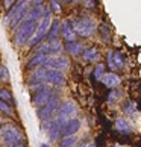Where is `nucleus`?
I'll use <instances>...</instances> for the list:
<instances>
[{
	"label": "nucleus",
	"instance_id": "f257e3e1",
	"mask_svg": "<svg viewBox=\"0 0 141 147\" xmlns=\"http://www.w3.org/2000/svg\"><path fill=\"white\" fill-rule=\"evenodd\" d=\"M38 23L40 21H35V20H28L24 18L23 23H21L17 29L14 32V44L17 47H23V46H28L30 38L34 36L35 30L38 28Z\"/></svg>",
	"mask_w": 141,
	"mask_h": 147
},
{
	"label": "nucleus",
	"instance_id": "f03ea898",
	"mask_svg": "<svg viewBox=\"0 0 141 147\" xmlns=\"http://www.w3.org/2000/svg\"><path fill=\"white\" fill-rule=\"evenodd\" d=\"M52 23H53V20H52V9L49 5H46V9H44V15H43V18L40 20V23H38V28L35 30V34L34 36L30 38V41H29V47H35L38 46L40 42L44 41V38H47L49 35V30H50L52 28Z\"/></svg>",
	"mask_w": 141,
	"mask_h": 147
},
{
	"label": "nucleus",
	"instance_id": "7ed1b4c3",
	"mask_svg": "<svg viewBox=\"0 0 141 147\" xmlns=\"http://www.w3.org/2000/svg\"><path fill=\"white\" fill-rule=\"evenodd\" d=\"M24 134L18 126L15 124H5L0 130V143H2L5 147H11L15 144H24Z\"/></svg>",
	"mask_w": 141,
	"mask_h": 147
},
{
	"label": "nucleus",
	"instance_id": "20e7f679",
	"mask_svg": "<svg viewBox=\"0 0 141 147\" xmlns=\"http://www.w3.org/2000/svg\"><path fill=\"white\" fill-rule=\"evenodd\" d=\"M72 24H73V29H74L76 34H78V36H84V38L93 36L96 29H97V23L91 17L74 18L72 21Z\"/></svg>",
	"mask_w": 141,
	"mask_h": 147
},
{
	"label": "nucleus",
	"instance_id": "39448f33",
	"mask_svg": "<svg viewBox=\"0 0 141 147\" xmlns=\"http://www.w3.org/2000/svg\"><path fill=\"white\" fill-rule=\"evenodd\" d=\"M64 50V44L61 41V38L56 40H44L43 42H40L38 46H35L34 55H62Z\"/></svg>",
	"mask_w": 141,
	"mask_h": 147
},
{
	"label": "nucleus",
	"instance_id": "423d86ee",
	"mask_svg": "<svg viewBox=\"0 0 141 147\" xmlns=\"http://www.w3.org/2000/svg\"><path fill=\"white\" fill-rule=\"evenodd\" d=\"M59 106H61V99H59L58 94H53L50 97V100H49L44 106H41L36 109V117L40 118L41 121L55 118L58 111H59Z\"/></svg>",
	"mask_w": 141,
	"mask_h": 147
},
{
	"label": "nucleus",
	"instance_id": "0eeeda50",
	"mask_svg": "<svg viewBox=\"0 0 141 147\" xmlns=\"http://www.w3.org/2000/svg\"><path fill=\"white\" fill-rule=\"evenodd\" d=\"M44 84L47 86H62V85H65L64 71L44 67Z\"/></svg>",
	"mask_w": 141,
	"mask_h": 147
},
{
	"label": "nucleus",
	"instance_id": "6e6552de",
	"mask_svg": "<svg viewBox=\"0 0 141 147\" xmlns=\"http://www.w3.org/2000/svg\"><path fill=\"white\" fill-rule=\"evenodd\" d=\"M46 68H53V70H59L64 71L70 67V59L65 55H50L47 58V61L44 64Z\"/></svg>",
	"mask_w": 141,
	"mask_h": 147
},
{
	"label": "nucleus",
	"instance_id": "1a4fd4ad",
	"mask_svg": "<svg viewBox=\"0 0 141 147\" xmlns=\"http://www.w3.org/2000/svg\"><path fill=\"white\" fill-rule=\"evenodd\" d=\"M76 112H78V106H76V103L73 100L67 99V100H64L61 103L56 117L62 118L64 121H68V120H72V118H76Z\"/></svg>",
	"mask_w": 141,
	"mask_h": 147
},
{
	"label": "nucleus",
	"instance_id": "9d476101",
	"mask_svg": "<svg viewBox=\"0 0 141 147\" xmlns=\"http://www.w3.org/2000/svg\"><path fill=\"white\" fill-rule=\"evenodd\" d=\"M55 94V92L52 91V88H49V86H46L44 90H41L40 92H36V94L32 96V106H35L36 109L41 106H44L46 103L50 100V97Z\"/></svg>",
	"mask_w": 141,
	"mask_h": 147
},
{
	"label": "nucleus",
	"instance_id": "9b49d317",
	"mask_svg": "<svg viewBox=\"0 0 141 147\" xmlns=\"http://www.w3.org/2000/svg\"><path fill=\"white\" fill-rule=\"evenodd\" d=\"M106 61H108V67H109L112 71L115 70H120L124 67V59L123 55L120 52H115V50H109L106 55Z\"/></svg>",
	"mask_w": 141,
	"mask_h": 147
},
{
	"label": "nucleus",
	"instance_id": "f8f14e48",
	"mask_svg": "<svg viewBox=\"0 0 141 147\" xmlns=\"http://www.w3.org/2000/svg\"><path fill=\"white\" fill-rule=\"evenodd\" d=\"M61 36L64 38V41H65V42H72V41L78 40V34H76L74 29H73L72 21L64 20L61 23Z\"/></svg>",
	"mask_w": 141,
	"mask_h": 147
},
{
	"label": "nucleus",
	"instance_id": "ddd939ff",
	"mask_svg": "<svg viewBox=\"0 0 141 147\" xmlns=\"http://www.w3.org/2000/svg\"><path fill=\"white\" fill-rule=\"evenodd\" d=\"M47 58L49 55H34L29 61L28 64H26V70H30V71H35L36 68H41V67H44V64L47 61Z\"/></svg>",
	"mask_w": 141,
	"mask_h": 147
},
{
	"label": "nucleus",
	"instance_id": "4468645a",
	"mask_svg": "<svg viewBox=\"0 0 141 147\" xmlns=\"http://www.w3.org/2000/svg\"><path fill=\"white\" fill-rule=\"evenodd\" d=\"M64 50L72 56H79L80 53L85 52V46L79 41H72V42H65L64 44Z\"/></svg>",
	"mask_w": 141,
	"mask_h": 147
},
{
	"label": "nucleus",
	"instance_id": "2eb2a0df",
	"mask_svg": "<svg viewBox=\"0 0 141 147\" xmlns=\"http://www.w3.org/2000/svg\"><path fill=\"white\" fill-rule=\"evenodd\" d=\"M80 129V120L79 118H72L68 120L67 124L62 129V137H68V135H76L78 130Z\"/></svg>",
	"mask_w": 141,
	"mask_h": 147
},
{
	"label": "nucleus",
	"instance_id": "dca6fc26",
	"mask_svg": "<svg viewBox=\"0 0 141 147\" xmlns=\"http://www.w3.org/2000/svg\"><path fill=\"white\" fill-rule=\"evenodd\" d=\"M46 135L49 137V140H50V143H56V141L59 140V137H62V126L56 121L55 118H53L52 126H50V129H49V132Z\"/></svg>",
	"mask_w": 141,
	"mask_h": 147
},
{
	"label": "nucleus",
	"instance_id": "f3484780",
	"mask_svg": "<svg viewBox=\"0 0 141 147\" xmlns=\"http://www.w3.org/2000/svg\"><path fill=\"white\" fill-rule=\"evenodd\" d=\"M99 58H100V50H99V47H96V46L85 49V52L82 53V59L85 62H97Z\"/></svg>",
	"mask_w": 141,
	"mask_h": 147
},
{
	"label": "nucleus",
	"instance_id": "a211bd4d",
	"mask_svg": "<svg viewBox=\"0 0 141 147\" xmlns=\"http://www.w3.org/2000/svg\"><path fill=\"white\" fill-rule=\"evenodd\" d=\"M102 82H103L108 88H111V90H115L118 85L121 84V79H120V76H117L115 73H106L103 76V79H102Z\"/></svg>",
	"mask_w": 141,
	"mask_h": 147
},
{
	"label": "nucleus",
	"instance_id": "6ab92c4d",
	"mask_svg": "<svg viewBox=\"0 0 141 147\" xmlns=\"http://www.w3.org/2000/svg\"><path fill=\"white\" fill-rule=\"evenodd\" d=\"M61 23L62 21H59L58 18L53 20L52 28L49 30V35H47V40H56V38L61 36Z\"/></svg>",
	"mask_w": 141,
	"mask_h": 147
},
{
	"label": "nucleus",
	"instance_id": "aec40b11",
	"mask_svg": "<svg viewBox=\"0 0 141 147\" xmlns=\"http://www.w3.org/2000/svg\"><path fill=\"white\" fill-rule=\"evenodd\" d=\"M115 129L121 134H131L132 132V124L126 118H117L115 120Z\"/></svg>",
	"mask_w": 141,
	"mask_h": 147
},
{
	"label": "nucleus",
	"instance_id": "412c9836",
	"mask_svg": "<svg viewBox=\"0 0 141 147\" xmlns=\"http://www.w3.org/2000/svg\"><path fill=\"white\" fill-rule=\"evenodd\" d=\"M123 112L126 114V115H129V117H134V115H137V105H135L134 102L128 100V102L123 105Z\"/></svg>",
	"mask_w": 141,
	"mask_h": 147
},
{
	"label": "nucleus",
	"instance_id": "4be33fe9",
	"mask_svg": "<svg viewBox=\"0 0 141 147\" xmlns=\"http://www.w3.org/2000/svg\"><path fill=\"white\" fill-rule=\"evenodd\" d=\"M105 74H106L105 73V65L103 64H97L96 68H94V79L96 80H102Z\"/></svg>",
	"mask_w": 141,
	"mask_h": 147
},
{
	"label": "nucleus",
	"instance_id": "5701e85b",
	"mask_svg": "<svg viewBox=\"0 0 141 147\" xmlns=\"http://www.w3.org/2000/svg\"><path fill=\"white\" fill-rule=\"evenodd\" d=\"M0 99H2L5 103H12L14 102L12 94H11L6 88H0Z\"/></svg>",
	"mask_w": 141,
	"mask_h": 147
},
{
	"label": "nucleus",
	"instance_id": "b1692460",
	"mask_svg": "<svg viewBox=\"0 0 141 147\" xmlns=\"http://www.w3.org/2000/svg\"><path fill=\"white\" fill-rule=\"evenodd\" d=\"M0 111H2V112L5 114V115H9V117L14 114V112H12V108H11V106L8 105V103H5L2 99H0Z\"/></svg>",
	"mask_w": 141,
	"mask_h": 147
},
{
	"label": "nucleus",
	"instance_id": "393cba45",
	"mask_svg": "<svg viewBox=\"0 0 141 147\" xmlns=\"http://www.w3.org/2000/svg\"><path fill=\"white\" fill-rule=\"evenodd\" d=\"M9 80V71L5 65L0 64V82H8Z\"/></svg>",
	"mask_w": 141,
	"mask_h": 147
},
{
	"label": "nucleus",
	"instance_id": "a878e982",
	"mask_svg": "<svg viewBox=\"0 0 141 147\" xmlns=\"http://www.w3.org/2000/svg\"><path fill=\"white\" fill-rule=\"evenodd\" d=\"M49 6H50V9H52L55 14H61V11H62V8H61V3H59L58 0H50Z\"/></svg>",
	"mask_w": 141,
	"mask_h": 147
},
{
	"label": "nucleus",
	"instance_id": "bb28decb",
	"mask_svg": "<svg viewBox=\"0 0 141 147\" xmlns=\"http://www.w3.org/2000/svg\"><path fill=\"white\" fill-rule=\"evenodd\" d=\"M118 96H120V94H118V91H117V90H112V91H111V94L108 96V102H109V103H114V102H117Z\"/></svg>",
	"mask_w": 141,
	"mask_h": 147
},
{
	"label": "nucleus",
	"instance_id": "cd10ccee",
	"mask_svg": "<svg viewBox=\"0 0 141 147\" xmlns=\"http://www.w3.org/2000/svg\"><path fill=\"white\" fill-rule=\"evenodd\" d=\"M15 2H17V0H3V6L9 11V9L15 5Z\"/></svg>",
	"mask_w": 141,
	"mask_h": 147
},
{
	"label": "nucleus",
	"instance_id": "c85d7f7f",
	"mask_svg": "<svg viewBox=\"0 0 141 147\" xmlns=\"http://www.w3.org/2000/svg\"><path fill=\"white\" fill-rule=\"evenodd\" d=\"M102 30H103V38H105L103 41H109V35H108V32H109V28H108V26H103V28H102Z\"/></svg>",
	"mask_w": 141,
	"mask_h": 147
},
{
	"label": "nucleus",
	"instance_id": "c756f323",
	"mask_svg": "<svg viewBox=\"0 0 141 147\" xmlns=\"http://www.w3.org/2000/svg\"><path fill=\"white\" fill-rule=\"evenodd\" d=\"M80 147H96V144H94V141H88V143H85L84 146H80Z\"/></svg>",
	"mask_w": 141,
	"mask_h": 147
},
{
	"label": "nucleus",
	"instance_id": "7c9ffc66",
	"mask_svg": "<svg viewBox=\"0 0 141 147\" xmlns=\"http://www.w3.org/2000/svg\"><path fill=\"white\" fill-rule=\"evenodd\" d=\"M85 6H88V8H93V6H94V3H93V0H86V3H85Z\"/></svg>",
	"mask_w": 141,
	"mask_h": 147
},
{
	"label": "nucleus",
	"instance_id": "2f4dec72",
	"mask_svg": "<svg viewBox=\"0 0 141 147\" xmlns=\"http://www.w3.org/2000/svg\"><path fill=\"white\" fill-rule=\"evenodd\" d=\"M11 147H26V144H15V146H11Z\"/></svg>",
	"mask_w": 141,
	"mask_h": 147
},
{
	"label": "nucleus",
	"instance_id": "473e14b6",
	"mask_svg": "<svg viewBox=\"0 0 141 147\" xmlns=\"http://www.w3.org/2000/svg\"><path fill=\"white\" fill-rule=\"evenodd\" d=\"M68 3H78V2H80V0H67Z\"/></svg>",
	"mask_w": 141,
	"mask_h": 147
},
{
	"label": "nucleus",
	"instance_id": "72a5a7b5",
	"mask_svg": "<svg viewBox=\"0 0 141 147\" xmlns=\"http://www.w3.org/2000/svg\"><path fill=\"white\" fill-rule=\"evenodd\" d=\"M40 147H49V146H47V144H44V143H41V144H40Z\"/></svg>",
	"mask_w": 141,
	"mask_h": 147
},
{
	"label": "nucleus",
	"instance_id": "f704fd0d",
	"mask_svg": "<svg viewBox=\"0 0 141 147\" xmlns=\"http://www.w3.org/2000/svg\"><path fill=\"white\" fill-rule=\"evenodd\" d=\"M3 121H5V118H3L2 115H0V123H3Z\"/></svg>",
	"mask_w": 141,
	"mask_h": 147
},
{
	"label": "nucleus",
	"instance_id": "c9c22d12",
	"mask_svg": "<svg viewBox=\"0 0 141 147\" xmlns=\"http://www.w3.org/2000/svg\"><path fill=\"white\" fill-rule=\"evenodd\" d=\"M58 2H61V0H58Z\"/></svg>",
	"mask_w": 141,
	"mask_h": 147
},
{
	"label": "nucleus",
	"instance_id": "e433bc0d",
	"mask_svg": "<svg viewBox=\"0 0 141 147\" xmlns=\"http://www.w3.org/2000/svg\"><path fill=\"white\" fill-rule=\"evenodd\" d=\"M0 130H2V127H0Z\"/></svg>",
	"mask_w": 141,
	"mask_h": 147
}]
</instances>
